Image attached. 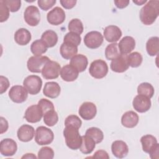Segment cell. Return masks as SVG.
<instances>
[{"label": "cell", "instance_id": "1", "mask_svg": "<svg viewBox=\"0 0 159 159\" xmlns=\"http://www.w3.org/2000/svg\"><path fill=\"white\" fill-rule=\"evenodd\" d=\"M159 15V1L151 0L142 7L140 11V19L142 23L150 25L154 23Z\"/></svg>", "mask_w": 159, "mask_h": 159}, {"label": "cell", "instance_id": "2", "mask_svg": "<svg viewBox=\"0 0 159 159\" xmlns=\"http://www.w3.org/2000/svg\"><path fill=\"white\" fill-rule=\"evenodd\" d=\"M63 136L66 145L70 149L75 150L80 148L82 143V136L79 133V129L71 126H65Z\"/></svg>", "mask_w": 159, "mask_h": 159}, {"label": "cell", "instance_id": "3", "mask_svg": "<svg viewBox=\"0 0 159 159\" xmlns=\"http://www.w3.org/2000/svg\"><path fill=\"white\" fill-rule=\"evenodd\" d=\"M142 150L150 155L151 158H158L159 145L157 139L152 135L147 134L140 139Z\"/></svg>", "mask_w": 159, "mask_h": 159}, {"label": "cell", "instance_id": "4", "mask_svg": "<svg viewBox=\"0 0 159 159\" xmlns=\"http://www.w3.org/2000/svg\"><path fill=\"white\" fill-rule=\"evenodd\" d=\"M54 139L53 131L45 127L39 126L36 129L35 134V141L39 145L50 144Z\"/></svg>", "mask_w": 159, "mask_h": 159}, {"label": "cell", "instance_id": "5", "mask_svg": "<svg viewBox=\"0 0 159 159\" xmlns=\"http://www.w3.org/2000/svg\"><path fill=\"white\" fill-rule=\"evenodd\" d=\"M90 75L96 79H101L106 76L108 73L107 63L102 60L98 59L93 61L89 66Z\"/></svg>", "mask_w": 159, "mask_h": 159}, {"label": "cell", "instance_id": "6", "mask_svg": "<svg viewBox=\"0 0 159 159\" xmlns=\"http://www.w3.org/2000/svg\"><path fill=\"white\" fill-rule=\"evenodd\" d=\"M23 86L30 94L35 95L41 90L42 80L37 75H29L24 80Z\"/></svg>", "mask_w": 159, "mask_h": 159}, {"label": "cell", "instance_id": "7", "mask_svg": "<svg viewBox=\"0 0 159 159\" xmlns=\"http://www.w3.org/2000/svg\"><path fill=\"white\" fill-rule=\"evenodd\" d=\"M50 60L47 56H32L28 59L27 66L32 73H40L45 65Z\"/></svg>", "mask_w": 159, "mask_h": 159}, {"label": "cell", "instance_id": "8", "mask_svg": "<svg viewBox=\"0 0 159 159\" xmlns=\"http://www.w3.org/2000/svg\"><path fill=\"white\" fill-rule=\"evenodd\" d=\"M61 66L55 61H48L42 70V75L45 80H53L57 78L60 73Z\"/></svg>", "mask_w": 159, "mask_h": 159}, {"label": "cell", "instance_id": "9", "mask_svg": "<svg viewBox=\"0 0 159 159\" xmlns=\"http://www.w3.org/2000/svg\"><path fill=\"white\" fill-rule=\"evenodd\" d=\"M103 40L104 38L101 33L94 30L87 33L84 37V45L91 49L99 48L103 43Z\"/></svg>", "mask_w": 159, "mask_h": 159}, {"label": "cell", "instance_id": "10", "mask_svg": "<svg viewBox=\"0 0 159 159\" xmlns=\"http://www.w3.org/2000/svg\"><path fill=\"white\" fill-rule=\"evenodd\" d=\"M24 19L30 26H37L40 21V13L35 6H29L24 12Z\"/></svg>", "mask_w": 159, "mask_h": 159}, {"label": "cell", "instance_id": "11", "mask_svg": "<svg viewBox=\"0 0 159 159\" xmlns=\"http://www.w3.org/2000/svg\"><path fill=\"white\" fill-rule=\"evenodd\" d=\"M28 91L24 86L15 85L10 89L9 97L14 102L22 103L26 101L28 97Z\"/></svg>", "mask_w": 159, "mask_h": 159}, {"label": "cell", "instance_id": "12", "mask_svg": "<svg viewBox=\"0 0 159 159\" xmlns=\"http://www.w3.org/2000/svg\"><path fill=\"white\" fill-rule=\"evenodd\" d=\"M65 12L60 7H55L50 11L47 15L48 22L53 25L61 24L65 20Z\"/></svg>", "mask_w": 159, "mask_h": 159}, {"label": "cell", "instance_id": "13", "mask_svg": "<svg viewBox=\"0 0 159 159\" xmlns=\"http://www.w3.org/2000/svg\"><path fill=\"white\" fill-rule=\"evenodd\" d=\"M78 113L83 119L89 120L96 116L97 108L93 102H84L80 106Z\"/></svg>", "mask_w": 159, "mask_h": 159}, {"label": "cell", "instance_id": "14", "mask_svg": "<svg viewBox=\"0 0 159 159\" xmlns=\"http://www.w3.org/2000/svg\"><path fill=\"white\" fill-rule=\"evenodd\" d=\"M150 99L142 95L138 94L133 99L132 106L134 109L140 113L148 111L151 107Z\"/></svg>", "mask_w": 159, "mask_h": 159}, {"label": "cell", "instance_id": "15", "mask_svg": "<svg viewBox=\"0 0 159 159\" xmlns=\"http://www.w3.org/2000/svg\"><path fill=\"white\" fill-rule=\"evenodd\" d=\"M43 116V112L38 104L32 105L26 109L24 118L28 122L36 123L41 120Z\"/></svg>", "mask_w": 159, "mask_h": 159}, {"label": "cell", "instance_id": "16", "mask_svg": "<svg viewBox=\"0 0 159 159\" xmlns=\"http://www.w3.org/2000/svg\"><path fill=\"white\" fill-rule=\"evenodd\" d=\"M17 145L16 142L12 139H4L0 143L1 154L5 157L13 156L17 152Z\"/></svg>", "mask_w": 159, "mask_h": 159}, {"label": "cell", "instance_id": "17", "mask_svg": "<svg viewBox=\"0 0 159 159\" xmlns=\"http://www.w3.org/2000/svg\"><path fill=\"white\" fill-rule=\"evenodd\" d=\"M127 55H120L119 57L112 60L110 67L112 71L116 73H123L127 71L129 67L127 58Z\"/></svg>", "mask_w": 159, "mask_h": 159}, {"label": "cell", "instance_id": "18", "mask_svg": "<svg viewBox=\"0 0 159 159\" xmlns=\"http://www.w3.org/2000/svg\"><path fill=\"white\" fill-rule=\"evenodd\" d=\"M104 36L108 42L116 43L122 37V31L116 25H108L104 30Z\"/></svg>", "mask_w": 159, "mask_h": 159}, {"label": "cell", "instance_id": "19", "mask_svg": "<svg viewBox=\"0 0 159 159\" xmlns=\"http://www.w3.org/2000/svg\"><path fill=\"white\" fill-rule=\"evenodd\" d=\"M35 135L34 128L28 124L21 125L17 132L19 140L23 142H28L32 140Z\"/></svg>", "mask_w": 159, "mask_h": 159}, {"label": "cell", "instance_id": "20", "mask_svg": "<svg viewBox=\"0 0 159 159\" xmlns=\"http://www.w3.org/2000/svg\"><path fill=\"white\" fill-rule=\"evenodd\" d=\"M112 154L118 158L125 157L129 153V147L127 143L122 140H116L111 145Z\"/></svg>", "mask_w": 159, "mask_h": 159}, {"label": "cell", "instance_id": "21", "mask_svg": "<svg viewBox=\"0 0 159 159\" xmlns=\"http://www.w3.org/2000/svg\"><path fill=\"white\" fill-rule=\"evenodd\" d=\"M60 75L65 81L71 82L78 78L79 71L71 65H66L61 68Z\"/></svg>", "mask_w": 159, "mask_h": 159}, {"label": "cell", "instance_id": "22", "mask_svg": "<svg viewBox=\"0 0 159 159\" xmlns=\"http://www.w3.org/2000/svg\"><path fill=\"white\" fill-rule=\"evenodd\" d=\"M118 47L120 54L127 55L135 47V41L132 37L125 36L118 43Z\"/></svg>", "mask_w": 159, "mask_h": 159}, {"label": "cell", "instance_id": "23", "mask_svg": "<svg viewBox=\"0 0 159 159\" xmlns=\"http://www.w3.org/2000/svg\"><path fill=\"white\" fill-rule=\"evenodd\" d=\"M139 120L138 114L132 111L125 112L121 117L122 125L127 128H134L137 125Z\"/></svg>", "mask_w": 159, "mask_h": 159}, {"label": "cell", "instance_id": "24", "mask_svg": "<svg viewBox=\"0 0 159 159\" xmlns=\"http://www.w3.org/2000/svg\"><path fill=\"white\" fill-rule=\"evenodd\" d=\"M61 88L58 83L55 81L47 82L43 89V94L50 98H57L60 94Z\"/></svg>", "mask_w": 159, "mask_h": 159}, {"label": "cell", "instance_id": "25", "mask_svg": "<svg viewBox=\"0 0 159 159\" xmlns=\"http://www.w3.org/2000/svg\"><path fill=\"white\" fill-rule=\"evenodd\" d=\"M79 72L84 71L88 65L87 57L83 54H76L70 60V64Z\"/></svg>", "mask_w": 159, "mask_h": 159}, {"label": "cell", "instance_id": "26", "mask_svg": "<svg viewBox=\"0 0 159 159\" xmlns=\"http://www.w3.org/2000/svg\"><path fill=\"white\" fill-rule=\"evenodd\" d=\"M14 40L19 45H26L31 40L30 32L25 28L19 29L14 34Z\"/></svg>", "mask_w": 159, "mask_h": 159}, {"label": "cell", "instance_id": "27", "mask_svg": "<svg viewBox=\"0 0 159 159\" xmlns=\"http://www.w3.org/2000/svg\"><path fill=\"white\" fill-rule=\"evenodd\" d=\"M60 52L61 57L66 60H70L78 52V47L68 42H63L60 46Z\"/></svg>", "mask_w": 159, "mask_h": 159}, {"label": "cell", "instance_id": "28", "mask_svg": "<svg viewBox=\"0 0 159 159\" xmlns=\"http://www.w3.org/2000/svg\"><path fill=\"white\" fill-rule=\"evenodd\" d=\"M96 147L94 140L88 135L82 136V143L80 147V150L83 154H90Z\"/></svg>", "mask_w": 159, "mask_h": 159}, {"label": "cell", "instance_id": "29", "mask_svg": "<svg viewBox=\"0 0 159 159\" xmlns=\"http://www.w3.org/2000/svg\"><path fill=\"white\" fill-rule=\"evenodd\" d=\"M41 40L44 42L47 48H51L57 43L58 35L55 31L52 30H47L42 34Z\"/></svg>", "mask_w": 159, "mask_h": 159}, {"label": "cell", "instance_id": "30", "mask_svg": "<svg viewBox=\"0 0 159 159\" xmlns=\"http://www.w3.org/2000/svg\"><path fill=\"white\" fill-rule=\"evenodd\" d=\"M146 50L150 56L153 57L158 55L159 50V38L158 37H150L146 43Z\"/></svg>", "mask_w": 159, "mask_h": 159}, {"label": "cell", "instance_id": "31", "mask_svg": "<svg viewBox=\"0 0 159 159\" xmlns=\"http://www.w3.org/2000/svg\"><path fill=\"white\" fill-rule=\"evenodd\" d=\"M47 47L40 39L34 41L30 45V51L34 56H41L47 50Z\"/></svg>", "mask_w": 159, "mask_h": 159}, {"label": "cell", "instance_id": "32", "mask_svg": "<svg viewBox=\"0 0 159 159\" xmlns=\"http://www.w3.org/2000/svg\"><path fill=\"white\" fill-rule=\"evenodd\" d=\"M154 93V88L150 83H142L137 87V93L139 94L145 96L150 99L153 97Z\"/></svg>", "mask_w": 159, "mask_h": 159}, {"label": "cell", "instance_id": "33", "mask_svg": "<svg viewBox=\"0 0 159 159\" xmlns=\"http://www.w3.org/2000/svg\"><path fill=\"white\" fill-rule=\"evenodd\" d=\"M120 52L118 47V43H112L108 45L105 49L106 58L109 60H112L120 55Z\"/></svg>", "mask_w": 159, "mask_h": 159}, {"label": "cell", "instance_id": "34", "mask_svg": "<svg viewBox=\"0 0 159 159\" xmlns=\"http://www.w3.org/2000/svg\"><path fill=\"white\" fill-rule=\"evenodd\" d=\"M43 117L45 124L49 127L55 125L58 121V116L55 109L47 111L43 114Z\"/></svg>", "mask_w": 159, "mask_h": 159}, {"label": "cell", "instance_id": "35", "mask_svg": "<svg viewBox=\"0 0 159 159\" xmlns=\"http://www.w3.org/2000/svg\"><path fill=\"white\" fill-rule=\"evenodd\" d=\"M127 58L129 65L132 68L139 67L141 65L143 61V57L142 55L137 52L129 53V55H127Z\"/></svg>", "mask_w": 159, "mask_h": 159}, {"label": "cell", "instance_id": "36", "mask_svg": "<svg viewBox=\"0 0 159 159\" xmlns=\"http://www.w3.org/2000/svg\"><path fill=\"white\" fill-rule=\"evenodd\" d=\"M86 135L91 137L96 143H101L104 139V134L102 131L98 127H90L86 131Z\"/></svg>", "mask_w": 159, "mask_h": 159}, {"label": "cell", "instance_id": "37", "mask_svg": "<svg viewBox=\"0 0 159 159\" xmlns=\"http://www.w3.org/2000/svg\"><path fill=\"white\" fill-rule=\"evenodd\" d=\"M68 29L70 32H74L80 35L83 33L84 27L81 20L76 18V19H71L70 21L68 24Z\"/></svg>", "mask_w": 159, "mask_h": 159}, {"label": "cell", "instance_id": "38", "mask_svg": "<svg viewBox=\"0 0 159 159\" xmlns=\"http://www.w3.org/2000/svg\"><path fill=\"white\" fill-rule=\"evenodd\" d=\"M81 37L80 35L71 32H69L68 33H67L63 38V42L70 43L77 47L81 43Z\"/></svg>", "mask_w": 159, "mask_h": 159}, {"label": "cell", "instance_id": "39", "mask_svg": "<svg viewBox=\"0 0 159 159\" xmlns=\"http://www.w3.org/2000/svg\"><path fill=\"white\" fill-rule=\"evenodd\" d=\"M82 124V121L80 117L76 115L68 116L65 120V126L73 127L77 129H79Z\"/></svg>", "mask_w": 159, "mask_h": 159}, {"label": "cell", "instance_id": "40", "mask_svg": "<svg viewBox=\"0 0 159 159\" xmlns=\"http://www.w3.org/2000/svg\"><path fill=\"white\" fill-rule=\"evenodd\" d=\"M54 157L53 149L48 147H42L38 152V158L39 159H52Z\"/></svg>", "mask_w": 159, "mask_h": 159}, {"label": "cell", "instance_id": "41", "mask_svg": "<svg viewBox=\"0 0 159 159\" xmlns=\"http://www.w3.org/2000/svg\"><path fill=\"white\" fill-rule=\"evenodd\" d=\"M38 105L42 109L43 114L50 110L55 109V107L53 102H51L50 100L45 98L40 99L38 102Z\"/></svg>", "mask_w": 159, "mask_h": 159}, {"label": "cell", "instance_id": "42", "mask_svg": "<svg viewBox=\"0 0 159 159\" xmlns=\"http://www.w3.org/2000/svg\"><path fill=\"white\" fill-rule=\"evenodd\" d=\"M4 4L12 12H17L21 7L20 0H3Z\"/></svg>", "mask_w": 159, "mask_h": 159}, {"label": "cell", "instance_id": "43", "mask_svg": "<svg viewBox=\"0 0 159 159\" xmlns=\"http://www.w3.org/2000/svg\"><path fill=\"white\" fill-rule=\"evenodd\" d=\"M0 22L6 21L9 17V10L4 4L3 0L0 1Z\"/></svg>", "mask_w": 159, "mask_h": 159}, {"label": "cell", "instance_id": "44", "mask_svg": "<svg viewBox=\"0 0 159 159\" xmlns=\"http://www.w3.org/2000/svg\"><path fill=\"white\" fill-rule=\"evenodd\" d=\"M56 0H39L38 5L43 11H47L52 8L56 3Z\"/></svg>", "mask_w": 159, "mask_h": 159}, {"label": "cell", "instance_id": "45", "mask_svg": "<svg viewBox=\"0 0 159 159\" xmlns=\"http://www.w3.org/2000/svg\"><path fill=\"white\" fill-rule=\"evenodd\" d=\"M9 80L2 76V75H1L0 76V94H3L4 92H6L7 89V88H9Z\"/></svg>", "mask_w": 159, "mask_h": 159}, {"label": "cell", "instance_id": "46", "mask_svg": "<svg viewBox=\"0 0 159 159\" xmlns=\"http://www.w3.org/2000/svg\"><path fill=\"white\" fill-rule=\"evenodd\" d=\"M76 0H61L60 1L62 7L66 9H70L74 7L76 4Z\"/></svg>", "mask_w": 159, "mask_h": 159}, {"label": "cell", "instance_id": "47", "mask_svg": "<svg viewBox=\"0 0 159 159\" xmlns=\"http://www.w3.org/2000/svg\"><path fill=\"white\" fill-rule=\"evenodd\" d=\"M91 158H102V159H109V156L107 153V152L105 150H99L96 151L94 155H93V157H91Z\"/></svg>", "mask_w": 159, "mask_h": 159}, {"label": "cell", "instance_id": "48", "mask_svg": "<svg viewBox=\"0 0 159 159\" xmlns=\"http://www.w3.org/2000/svg\"><path fill=\"white\" fill-rule=\"evenodd\" d=\"M116 6L119 9H124L130 3L129 0H116L114 1Z\"/></svg>", "mask_w": 159, "mask_h": 159}, {"label": "cell", "instance_id": "49", "mask_svg": "<svg viewBox=\"0 0 159 159\" xmlns=\"http://www.w3.org/2000/svg\"><path fill=\"white\" fill-rule=\"evenodd\" d=\"M1 121V134L6 132L8 129V122L5 118L3 117H0Z\"/></svg>", "mask_w": 159, "mask_h": 159}, {"label": "cell", "instance_id": "50", "mask_svg": "<svg viewBox=\"0 0 159 159\" xmlns=\"http://www.w3.org/2000/svg\"><path fill=\"white\" fill-rule=\"evenodd\" d=\"M37 157L33 153H26L22 157V158H36Z\"/></svg>", "mask_w": 159, "mask_h": 159}, {"label": "cell", "instance_id": "51", "mask_svg": "<svg viewBox=\"0 0 159 159\" xmlns=\"http://www.w3.org/2000/svg\"><path fill=\"white\" fill-rule=\"evenodd\" d=\"M147 2V0H134L133 1V2L135 3V4H137V6H141L145 3H146Z\"/></svg>", "mask_w": 159, "mask_h": 159}]
</instances>
